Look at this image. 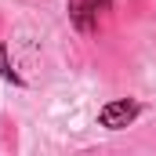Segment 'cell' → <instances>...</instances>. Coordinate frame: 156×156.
<instances>
[{"label": "cell", "mask_w": 156, "mask_h": 156, "mask_svg": "<svg viewBox=\"0 0 156 156\" xmlns=\"http://www.w3.org/2000/svg\"><path fill=\"white\" fill-rule=\"evenodd\" d=\"M142 109H138V102H109V105H102V113H98V123L102 127H109V131H120V127H127V123H134Z\"/></svg>", "instance_id": "6da1fadb"}, {"label": "cell", "mask_w": 156, "mask_h": 156, "mask_svg": "<svg viewBox=\"0 0 156 156\" xmlns=\"http://www.w3.org/2000/svg\"><path fill=\"white\" fill-rule=\"evenodd\" d=\"M69 18L83 33H91L94 22H98V0H69Z\"/></svg>", "instance_id": "7a4b0ae2"}, {"label": "cell", "mask_w": 156, "mask_h": 156, "mask_svg": "<svg viewBox=\"0 0 156 156\" xmlns=\"http://www.w3.org/2000/svg\"><path fill=\"white\" fill-rule=\"evenodd\" d=\"M0 73L11 80V83H22V76H18V73H15L11 66H7V47H0Z\"/></svg>", "instance_id": "3957f363"}]
</instances>
